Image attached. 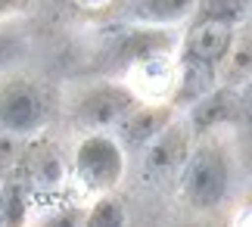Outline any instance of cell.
<instances>
[{
    "instance_id": "cell-9",
    "label": "cell",
    "mask_w": 252,
    "mask_h": 227,
    "mask_svg": "<svg viewBox=\"0 0 252 227\" xmlns=\"http://www.w3.org/2000/svg\"><path fill=\"white\" fill-rule=\"evenodd\" d=\"M196 0H134V13L147 22H178Z\"/></svg>"
},
{
    "instance_id": "cell-12",
    "label": "cell",
    "mask_w": 252,
    "mask_h": 227,
    "mask_svg": "<svg viewBox=\"0 0 252 227\" xmlns=\"http://www.w3.org/2000/svg\"><path fill=\"white\" fill-rule=\"evenodd\" d=\"M243 6H246V0H202V13L199 16L224 19V22L234 25L237 19L243 16Z\"/></svg>"
},
{
    "instance_id": "cell-15",
    "label": "cell",
    "mask_w": 252,
    "mask_h": 227,
    "mask_svg": "<svg viewBox=\"0 0 252 227\" xmlns=\"http://www.w3.org/2000/svg\"><path fill=\"white\" fill-rule=\"evenodd\" d=\"M0 227H6V187H0Z\"/></svg>"
},
{
    "instance_id": "cell-14",
    "label": "cell",
    "mask_w": 252,
    "mask_h": 227,
    "mask_svg": "<svg viewBox=\"0 0 252 227\" xmlns=\"http://www.w3.org/2000/svg\"><path fill=\"white\" fill-rule=\"evenodd\" d=\"M22 6V0H0V16H6V13H13V9Z\"/></svg>"
},
{
    "instance_id": "cell-13",
    "label": "cell",
    "mask_w": 252,
    "mask_h": 227,
    "mask_svg": "<svg viewBox=\"0 0 252 227\" xmlns=\"http://www.w3.org/2000/svg\"><path fill=\"white\" fill-rule=\"evenodd\" d=\"M237 109H240V115H243L246 122L252 125V84L243 91V97H240V103H237Z\"/></svg>"
},
{
    "instance_id": "cell-6",
    "label": "cell",
    "mask_w": 252,
    "mask_h": 227,
    "mask_svg": "<svg viewBox=\"0 0 252 227\" xmlns=\"http://www.w3.org/2000/svg\"><path fill=\"white\" fill-rule=\"evenodd\" d=\"M119 125H122L125 140L134 143V146H143L171 125V109L168 106H140V109L131 106V109L122 115Z\"/></svg>"
},
{
    "instance_id": "cell-7",
    "label": "cell",
    "mask_w": 252,
    "mask_h": 227,
    "mask_svg": "<svg viewBox=\"0 0 252 227\" xmlns=\"http://www.w3.org/2000/svg\"><path fill=\"white\" fill-rule=\"evenodd\" d=\"M215 84V65L199 63V59H184V72H181V84H178V103H196L206 94H212Z\"/></svg>"
},
{
    "instance_id": "cell-8",
    "label": "cell",
    "mask_w": 252,
    "mask_h": 227,
    "mask_svg": "<svg viewBox=\"0 0 252 227\" xmlns=\"http://www.w3.org/2000/svg\"><path fill=\"white\" fill-rule=\"evenodd\" d=\"M147 146H150V168L165 171V168H171V165L181 159V153H184V137H181L178 128H165V131L156 134Z\"/></svg>"
},
{
    "instance_id": "cell-4",
    "label": "cell",
    "mask_w": 252,
    "mask_h": 227,
    "mask_svg": "<svg viewBox=\"0 0 252 227\" xmlns=\"http://www.w3.org/2000/svg\"><path fill=\"white\" fill-rule=\"evenodd\" d=\"M137 103L131 91L125 87H112V84H103V87H94L87 91L78 103V122L84 128H109L115 122H122V115Z\"/></svg>"
},
{
    "instance_id": "cell-2",
    "label": "cell",
    "mask_w": 252,
    "mask_h": 227,
    "mask_svg": "<svg viewBox=\"0 0 252 227\" xmlns=\"http://www.w3.org/2000/svg\"><path fill=\"white\" fill-rule=\"evenodd\" d=\"M230 187V168L224 153H218L215 146H202L187 159V168H184V196H187L190 205H199V209H212L224 199Z\"/></svg>"
},
{
    "instance_id": "cell-11",
    "label": "cell",
    "mask_w": 252,
    "mask_h": 227,
    "mask_svg": "<svg viewBox=\"0 0 252 227\" xmlns=\"http://www.w3.org/2000/svg\"><path fill=\"white\" fill-rule=\"evenodd\" d=\"M84 227H125V209H122V202L103 196V199L91 209Z\"/></svg>"
},
{
    "instance_id": "cell-5",
    "label": "cell",
    "mask_w": 252,
    "mask_h": 227,
    "mask_svg": "<svg viewBox=\"0 0 252 227\" xmlns=\"http://www.w3.org/2000/svg\"><path fill=\"white\" fill-rule=\"evenodd\" d=\"M230 44H234V25L224 22V19L199 16L187 34V56L215 65L230 53Z\"/></svg>"
},
{
    "instance_id": "cell-1",
    "label": "cell",
    "mask_w": 252,
    "mask_h": 227,
    "mask_svg": "<svg viewBox=\"0 0 252 227\" xmlns=\"http://www.w3.org/2000/svg\"><path fill=\"white\" fill-rule=\"evenodd\" d=\"M47 118L44 91L34 81L9 78L0 84V134L25 137L34 134Z\"/></svg>"
},
{
    "instance_id": "cell-3",
    "label": "cell",
    "mask_w": 252,
    "mask_h": 227,
    "mask_svg": "<svg viewBox=\"0 0 252 227\" xmlns=\"http://www.w3.org/2000/svg\"><path fill=\"white\" fill-rule=\"evenodd\" d=\"M75 171L94 190H112L125 174L122 146L112 137H103V134L84 137L78 143V150H75Z\"/></svg>"
},
{
    "instance_id": "cell-10",
    "label": "cell",
    "mask_w": 252,
    "mask_h": 227,
    "mask_svg": "<svg viewBox=\"0 0 252 227\" xmlns=\"http://www.w3.org/2000/svg\"><path fill=\"white\" fill-rule=\"evenodd\" d=\"M227 106H230V100H227V94H206L202 100H196L193 103V122H196V128H209V125H215V122H221V118L227 115Z\"/></svg>"
}]
</instances>
